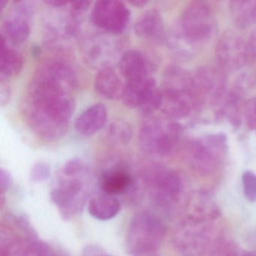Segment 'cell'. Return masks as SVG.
<instances>
[{
	"mask_svg": "<svg viewBox=\"0 0 256 256\" xmlns=\"http://www.w3.org/2000/svg\"><path fill=\"white\" fill-rule=\"evenodd\" d=\"M76 73L64 61L50 60L38 67L22 108L25 122L37 138L54 142L65 136L76 109Z\"/></svg>",
	"mask_w": 256,
	"mask_h": 256,
	"instance_id": "1",
	"label": "cell"
},
{
	"mask_svg": "<svg viewBox=\"0 0 256 256\" xmlns=\"http://www.w3.org/2000/svg\"><path fill=\"white\" fill-rule=\"evenodd\" d=\"M182 132V126L172 118L152 115L146 118L140 125L139 146L149 155H170L178 146Z\"/></svg>",
	"mask_w": 256,
	"mask_h": 256,
	"instance_id": "2",
	"label": "cell"
},
{
	"mask_svg": "<svg viewBox=\"0 0 256 256\" xmlns=\"http://www.w3.org/2000/svg\"><path fill=\"white\" fill-rule=\"evenodd\" d=\"M216 25L210 6L205 2H194L182 12L176 37L188 47H198L212 38Z\"/></svg>",
	"mask_w": 256,
	"mask_h": 256,
	"instance_id": "3",
	"label": "cell"
},
{
	"mask_svg": "<svg viewBox=\"0 0 256 256\" xmlns=\"http://www.w3.org/2000/svg\"><path fill=\"white\" fill-rule=\"evenodd\" d=\"M166 232V226L156 216L149 212H138L127 228V248L134 256L152 254L161 245Z\"/></svg>",
	"mask_w": 256,
	"mask_h": 256,
	"instance_id": "4",
	"label": "cell"
},
{
	"mask_svg": "<svg viewBox=\"0 0 256 256\" xmlns=\"http://www.w3.org/2000/svg\"><path fill=\"white\" fill-rule=\"evenodd\" d=\"M228 152V139L224 133L210 134L190 142L186 156L193 169L200 174L215 172Z\"/></svg>",
	"mask_w": 256,
	"mask_h": 256,
	"instance_id": "5",
	"label": "cell"
},
{
	"mask_svg": "<svg viewBox=\"0 0 256 256\" xmlns=\"http://www.w3.org/2000/svg\"><path fill=\"white\" fill-rule=\"evenodd\" d=\"M121 100L126 107L137 109L145 118L152 116L163 104L162 88L157 86L154 78L126 82Z\"/></svg>",
	"mask_w": 256,
	"mask_h": 256,
	"instance_id": "6",
	"label": "cell"
},
{
	"mask_svg": "<svg viewBox=\"0 0 256 256\" xmlns=\"http://www.w3.org/2000/svg\"><path fill=\"white\" fill-rule=\"evenodd\" d=\"M212 223L198 222L186 218L178 226L174 242L184 256H203L211 246Z\"/></svg>",
	"mask_w": 256,
	"mask_h": 256,
	"instance_id": "7",
	"label": "cell"
},
{
	"mask_svg": "<svg viewBox=\"0 0 256 256\" xmlns=\"http://www.w3.org/2000/svg\"><path fill=\"white\" fill-rule=\"evenodd\" d=\"M64 176L50 193L52 200L66 218H72L82 211L88 198V187L80 176Z\"/></svg>",
	"mask_w": 256,
	"mask_h": 256,
	"instance_id": "8",
	"label": "cell"
},
{
	"mask_svg": "<svg viewBox=\"0 0 256 256\" xmlns=\"http://www.w3.org/2000/svg\"><path fill=\"white\" fill-rule=\"evenodd\" d=\"M146 180L154 198L163 206L178 202L182 194V179L173 169L152 168L146 174Z\"/></svg>",
	"mask_w": 256,
	"mask_h": 256,
	"instance_id": "9",
	"label": "cell"
},
{
	"mask_svg": "<svg viewBox=\"0 0 256 256\" xmlns=\"http://www.w3.org/2000/svg\"><path fill=\"white\" fill-rule=\"evenodd\" d=\"M192 90L200 102L223 104L228 94L224 73L210 66L198 68L192 76Z\"/></svg>",
	"mask_w": 256,
	"mask_h": 256,
	"instance_id": "10",
	"label": "cell"
},
{
	"mask_svg": "<svg viewBox=\"0 0 256 256\" xmlns=\"http://www.w3.org/2000/svg\"><path fill=\"white\" fill-rule=\"evenodd\" d=\"M130 10L121 1H98L92 6L90 20L98 29L110 34L124 32L130 20Z\"/></svg>",
	"mask_w": 256,
	"mask_h": 256,
	"instance_id": "11",
	"label": "cell"
},
{
	"mask_svg": "<svg viewBox=\"0 0 256 256\" xmlns=\"http://www.w3.org/2000/svg\"><path fill=\"white\" fill-rule=\"evenodd\" d=\"M218 68L223 72L242 68L250 56L248 44L233 32H226L218 40L216 49Z\"/></svg>",
	"mask_w": 256,
	"mask_h": 256,
	"instance_id": "12",
	"label": "cell"
},
{
	"mask_svg": "<svg viewBox=\"0 0 256 256\" xmlns=\"http://www.w3.org/2000/svg\"><path fill=\"white\" fill-rule=\"evenodd\" d=\"M162 92L164 100L161 108L172 119L188 118L200 108V101L193 91Z\"/></svg>",
	"mask_w": 256,
	"mask_h": 256,
	"instance_id": "13",
	"label": "cell"
},
{
	"mask_svg": "<svg viewBox=\"0 0 256 256\" xmlns=\"http://www.w3.org/2000/svg\"><path fill=\"white\" fill-rule=\"evenodd\" d=\"M221 216L216 202L209 193L194 192L186 202V217L198 222L212 223Z\"/></svg>",
	"mask_w": 256,
	"mask_h": 256,
	"instance_id": "14",
	"label": "cell"
},
{
	"mask_svg": "<svg viewBox=\"0 0 256 256\" xmlns=\"http://www.w3.org/2000/svg\"><path fill=\"white\" fill-rule=\"evenodd\" d=\"M120 72L126 82L150 77L151 66L146 55L139 50L130 49L119 60Z\"/></svg>",
	"mask_w": 256,
	"mask_h": 256,
	"instance_id": "15",
	"label": "cell"
},
{
	"mask_svg": "<svg viewBox=\"0 0 256 256\" xmlns=\"http://www.w3.org/2000/svg\"><path fill=\"white\" fill-rule=\"evenodd\" d=\"M108 110L102 103L90 106L80 114L74 122L76 131L84 137H90L107 124Z\"/></svg>",
	"mask_w": 256,
	"mask_h": 256,
	"instance_id": "16",
	"label": "cell"
},
{
	"mask_svg": "<svg viewBox=\"0 0 256 256\" xmlns=\"http://www.w3.org/2000/svg\"><path fill=\"white\" fill-rule=\"evenodd\" d=\"M134 32L138 37L143 40H162L164 24L160 12L156 8H150L144 12L134 22Z\"/></svg>",
	"mask_w": 256,
	"mask_h": 256,
	"instance_id": "17",
	"label": "cell"
},
{
	"mask_svg": "<svg viewBox=\"0 0 256 256\" xmlns=\"http://www.w3.org/2000/svg\"><path fill=\"white\" fill-rule=\"evenodd\" d=\"M124 85L118 73L110 66L100 68L94 78L96 92L106 100L121 98Z\"/></svg>",
	"mask_w": 256,
	"mask_h": 256,
	"instance_id": "18",
	"label": "cell"
},
{
	"mask_svg": "<svg viewBox=\"0 0 256 256\" xmlns=\"http://www.w3.org/2000/svg\"><path fill=\"white\" fill-rule=\"evenodd\" d=\"M100 184L103 193L115 196L130 190L132 178L124 168L114 167L103 172Z\"/></svg>",
	"mask_w": 256,
	"mask_h": 256,
	"instance_id": "19",
	"label": "cell"
},
{
	"mask_svg": "<svg viewBox=\"0 0 256 256\" xmlns=\"http://www.w3.org/2000/svg\"><path fill=\"white\" fill-rule=\"evenodd\" d=\"M24 66L22 54L8 46L6 40L1 35L0 38V74L2 80L16 77Z\"/></svg>",
	"mask_w": 256,
	"mask_h": 256,
	"instance_id": "20",
	"label": "cell"
},
{
	"mask_svg": "<svg viewBox=\"0 0 256 256\" xmlns=\"http://www.w3.org/2000/svg\"><path fill=\"white\" fill-rule=\"evenodd\" d=\"M121 204L116 196L103 194L94 196L88 204L90 214L102 221L112 220L120 210Z\"/></svg>",
	"mask_w": 256,
	"mask_h": 256,
	"instance_id": "21",
	"label": "cell"
},
{
	"mask_svg": "<svg viewBox=\"0 0 256 256\" xmlns=\"http://www.w3.org/2000/svg\"><path fill=\"white\" fill-rule=\"evenodd\" d=\"M30 19L14 12L13 16L4 20L2 24L4 32L1 35L4 36L7 41L14 44L25 42L30 34Z\"/></svg>",
	"mask_w": 256,
	"mask_h": 256,
	"instance_id": "22",
	"label": "cell"
},
{
	"mask_svg": "<svg viewBox=\"0 0 256 256\" xmlns=\"http://www.w3.org/2000/svg\"><path fill=\"white\" fill-rule=\"evenodd\" d=\"M234 22L239 28H246L256 24V1H234L230 2Z\"/></svg>",
	"mask_w": 256,
	"mask_h": 256,
	"instance_id": "23",
	"label": "cell"
},
{
	"mask_svg": "<svg viewBox=\"0 0 256 256\" xmlns=\"http://www.w3.org/2000/svg\"><path fill=\"white\" fill-rule=\"evenodd\" d=\"M108 138L118 144H128L132 138L133 130L128 122L116 120L112 122L108 128Z\"/></svg>",
	"mask_w": 256,
	"mask_h": 256,
	"instance_id": "24",
	"label": "cell"
},
{
	"mask_svg": "<svg viewBox=\"0 0 256 256\" xmlns=\"http://www.w3.org/2000/svg\"><path fill=\"white\" fill-rule=\"evenodd\" d=\"M241 254L236 244L230 241H220L214 246L209 256H241Z\"/></svg>",
	"mask_w": 256,
	"mask_h": 256,
	"instance_id": "25",
	"label": "cell"
},
{
	"mask_svg": "<svg viewBox=\"0 0 256 256\" xmlns=\"http://www.w3.org/2000/svg\"><path fill=\"white\" fill-rule=\"evenodd\" d=\"M244 196L250 202L256 200V174L252 172H244L242 176Z\"/></svg>",
	"mask_w": 256,
	"mask_h": 256,
	"instance_id": "26",
	"label": "cell"
},
{
	"mask_svg": "<svg viewBox=\"0 0 256 256\" xmlns=\"http://www.w3.org/2000/svg\"><path fill=\"white\" fill-rule=\"evenodd\" d=\"M50 166L46 162L38 161L34 164L31 170V179L34 182H40L47 180L50 176Z\"/></svg>",
	"mask_w": 256,
	"mask_h": 256,
	"instance_id": "27",
	"label": "cell"
},
{
	"mask_svg": "<svg viewBox=\"0 0 256 256\" xmlns=\"http://www.w3.org/2000/svg\"><path fill=\"white\" fill-rule=\"evenodd\" d=\"M86 170L84 163L80 158H72L62 168L64 176H76L82 174Z\"/></svg>",
	"mask_w": 256,
	"mask_h": 256,
	"instance_id": "28",
	"label": "cell"
},
{
	"mask_svg": "<svg viewBox=\"0 0 256 256\" xmlns=\"http://www.w3.org/2000/svg\"><path fill=\"white\" fill-rule=\"evenodd\" d=\"M245 120L248 128L256 130V98H252L246 106Z\"/></svg>",
	"mask_w": 256,
	"mask_h": 256,
	"instance_id": "29",
	"label": "cell"
},
{
	"mask_svg": "<svg viewBox=\"0 0 256 256\" xmlns=\"http://www.w3.org/2000/svg\"><path fill=\"white\" fill-rule=\"evenodd\" d=\"M12 184V176L6 170L1 169L0 172V186L2 190H8Z\"/></svg>",
	"mask_w": 256,
	"mask_h": 256,
	"instance_id": "30",
	"label": "cell"
},
{
	"mask_svg": "<svg viewBox=\"0 0 256 256\" xmlns=\"http://www.w3.org/2000/svg\"><path fill=\"white\" fill-rule=\"evenodd\" d=\"M247 44H248L250 54L252 55V56L256 58V30L250 36Z\"/></svg>",
	"mask_w": 256,
	"mask_h": 256,
	"instance_id": "31",
	"label": "cell"
},
{
	"mask_svg": "<svg viewBox=\"0 0 256 256\" xmlns=\"http://www.w3.org/2000/svg\"><path fill=\"white\" fill-rule=\"evenodd\" d=\"M46 4L48 5L52 6L55 7V8H60V7L65 6L68 5L70 2L66 1H56V0H50V1H46Z\"/></svg>",
	"mask_w": 256,
	"mask_h": 256,
	"instance_id": "32",
	"label": "cell"
},
{
	"mask_svg": "<svg viewBox=\"0 0 256 256\" xmlns=\"http://www.w3.org/2000/svg\"><path fill=\"white\" fill-rule=\"evenodd\" d=\"M128 4L134 7H136V8H142V7L148 5V1H144V0H138V1L136 0V1H130Z\"/></svg>",
	"mask_w": 256,
	"mask_h": 256,
	"instance_id": "33",
	"label": "cell"
},
{
	"mask_svg": "<svg viewBox=\"0 0 256 256\" xmlns=\"http://www.w3.org/2000/svg\"><path fill=\"white\" fill-rule=\"evenodd\" d=\"M241 256H256V253L252 252H244L241 254Z\"/></svg>",
	"mask_w": 256,
	"mask_h": 256,
	"instance_id": "34",
	"label": "cell"
},
{
	"mask_svg": "<svg viewBox=\"0 0 256 256\" xmlns=\"http://www.w3.org/2000/svg\"><path fill=\"white\" fill-rule=\"evenodd\" d=\"M92 256H110L107 254H103V253L96 252V254H92Z\"/></svg>",
	"mask_w": 256,
	"mask_h": 256,
	"instance_id": "35",
	"label": "cell"
}]
</instances>
